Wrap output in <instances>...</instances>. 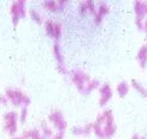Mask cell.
<instances>
[{"instance_id":"8992f818","label":"cell","mask_w":147,"mask_h":139,"mask_svg":"<svg viewBox=\"0 0 147 139\" xmlns=\"http://www.w3.org/2000/svg\"><path fill=\"white\" fill-rule=\"evenodd\" d=\"M53 53H54V57H55V59L58 61L59 71L63 72V73H67V71H66V68L64 66V59H63V56H61V53H60V46H59L58 43H55L54 46H53Z\"/></svg>"},{"instance_id":"d590c367","label":"cell","mask_w":147,"mask_h":139,"mask_svg":"<svg viewBox=\"0 0 147 139\" xmlns=\"http://www.w3.org/2000/svg\"><path fill=\"white\" fill-rule=\"evenodd\" d=\"M39 139H46V138H45V137H42V136H41V137H40V138H39Z\"/></svg>"},{"instance_id":"4dcf8cb0","label":"cell","mask_w":147,"mask_h":139,"mask_svg":"<svg viewBox=\"0 0 147 139\" xmlns=\"http://www.w3.org/2000/svg\"><path fill=\"white\" fill-rule=\"evenodd\" d=\"M101 21H102V17L95 13V24H96V25H100V24H101Z\"/></svg>"},{"instance_id":"ba28073f","label":"cell","mask_w":147,"mask_h":139,"mask_svg":"<svg viewBox=\"0 0 147 139\" xmlns=\"http://www.w3.org/2000/svg\"><path fill=\"white\" fill-rule=\"evenodd\" d=\"M11 16H12V22H13L14 26H17L19 19H20V9H19V4L18 1H13L11 5Z\"/></svg>"},{"instance_id":"d4e9b609","label":"cell","mask_w":147,"mask_h":139,"mask_svg":"<svg viewBox=\"0 0 147 139\" xmlns=\"http://www.w3.org/2000/svg\"><path fill=\"white\" fill-rule=\"evenodd\" d=\"M87 12V6H86V3H80V5H79V13H80V16H85V13Z\"/></svg>"},{"instance_id":"cb8c5ba5","label":"cell","mask_w":147,"mask_h":139,"mask_svg":"<svg viewBox=\"0 0 147 139\" xmlns=\"http://www.w3.org/2000/svg\"><path fill=\"white\" fill-rule=\"evenodd\" d=\"M109 91H112V90H111V86H109L108 84H104V85H102V86H100V88H99L100 94L107 93V92H109Z\"/></svg>"},{"instance_id":"4316f807","label":"cell","mask_w":147,"mask_h":139,"mask_svg":"<svg viewBox=\"0 0 147 139\" xmlns=\"http://www.w3.org/2000/svg\"><path fill=\"white\" fill-rule=\"evenodd\" d=\"M30 104H31V98H30L28 96H26V94H24L22 100H21V105H24L25 107H27Z\"/></svg>"},{"instance_id":"836d02e7","label":"cell","mask_w":147,"mask_h":139,"mask_svg":"<svg viewBox=\"0 0 147 139\" xmlns=\"http://www.w3.org/2000/svg\"><path fill=\"white\" fill-rule=\"evenodd\" d=\"M132 139H141V138H140V137H139L138 134H134V136L132 137Z\"/></svg>"},{"instance_id":"ffe728a7","label":"cell","mask_w":147,"mask_h":139,"mask_svg":"<svg viewBox=\"0 0 147 139\" xmlns=\"http://www.w3.org/2000/svg\"><path fill=\"white\" fill-rule=\"evenodd\" d=\"M30 132V139H39L42 134L39 132L38 129H33V130H28Z\"/></svg>"},{"instance_id":"5b68a950","label":"cell","mask_w":147,"mask_h":139,"mask_svg":"<svg viewBox=\"0 0 147 139\" xmlns=\"http://www.w3.org/2000/svg\"><path fill=\"white\" fill-rule=\"evenodd\" d=\"M5 96H6L7 100H9L14 106H20L21 105V100H22L24 93L20 90H12V88H8V90H6Z\"/></svg>"},{"instance_id":"30bf717a","label":"cell","mask_w":147,"mask_h":139,"mask_svg":"<svg viewBox=\"0 0 147 139\" xmlns=\"http://www.w3.org/2000/svg\"><path fill=\"white\" fill-rule=\"evenodd\" d=\"M117 91H118V94L120 98H124L127 96L128 93V84L126 81H121L118 86H117Z\"/></svg>"},{"instance_id":"9a60e30c","label":"cell","mask_w":147,"mask_h":139,"mask_svg":"<svg viewBox=\"0 0 147 139\" xmlns=\"http://www.w3.org/2000/svg\"><path fill=\"white\" fill-rule=\"evenodd\" d=\"M100 96L101 97H100V100H99V105L102 107L108 103V100L112 98V91H109L107 93H104V94H100Z\"/></svg>"},{"instance_id":"2e32d148","label":"cell","mask_w":147,"mask_h":139,"mask_svg":"<svg viewBox=\"0 0 147 139\" xmlns=\"http://www.w3.org/2000/svg\"><path fill=\"white\" fill-rule=\"evenodd\" d=\"M41 129H42V137H45V138L52 137V130L46 125L45 121H41Z\"/></svg>"},{"instance_id":"d6a6232c","label":"cell","mask_w":147,"mask_h":139,"mask_svg":"<svg viewBox=\"0 0 147 139\" xmlns=\"http://www.w3.org/2000/svg\"><path fill=\"white\" fill-rule=\"evenodd\" d=\"M144 7H145V16H147V3L144 1Z\"/></svg>"},{"instance_id":"8d00e7d4","label":"cell","mask_w":147,"mask_h":139,"mask_svg":"<svg viewBox=\"0 0 147 139\" xmlns=\"http://www.w3.org/2000/svg\"><path fill=\"white\" fill-rule=\"evenodd\" d=\"M141 139H147V138H145V137H142V138H141Z\"/></svg>"},{"instance_id":"d6986e66","label":"cell","mask_w":147,"mask_h":139,"mask_svg":"<svg viewBox=\"0 0 147 139\" xmlns=\"http://www.w3.org/2000/svg\"><path fill=\"white\" fill-rule=\"evenodd\" d=\"M61 35V24L59 22H55L54 24V39L55 40H59V38Z\"/></svg>"},{"instance_id":"484cf974","label":"cell","mask_w":147,"mask_h":139,"mask_svg":"<svg viewBox=\"0 0 147 139\" xmlns=\"http://www.w3.org/2000/svg\"><path fill=\"white\" fill-rule=\"evenodd\" d=\"M86 3V6H87V11L91 12L95 16V8H94V1H85Z\"/></svg>"},{"instance_id":"603a6c76","label":"cell","mask_w":147,"mask_h":139,"mask_svg":"<svg viewBox=\"0 0 147 139\" xmlns=\"http://www.w3.org/2000/svg\"><path fill=\"white\" fill-rule=\"evenodd\" d=\"M72 132H73V134H76V136H85L84 127H80V126H76V127H73Z\"/></svg>"},{"instance_id":"5bb4252c","label":"cell","mask_w":147,"mask_h":139,"mask_svg":"<svg viewBox=\"0 0 147 139\" xmlns=\"http://www.w3.org/2000/svg\"><path fill=\"white\" fill-rule=\"evenodd\" d=\"M45 27H46V32L50 37H54V22L52 20H47L45 22Z\"/></svg>"},{"instance_id":"e0dca14e","label":"cell","mask_w":147,"mask_h":139,"mask_svg":"<svg viewBox=\"0 0 147 139\" xmlns=\"http://www.w3.org/2000/svg\"><path fill=\"white\" fill-rule=\"evenodd\" d=\"M108 12H109L108 6H107L105 3H101V4L99 5V9H98L96 14H99V16H101V17H105V16L108 13Z\"/></svg>"},{"instance_id":"277c9868","label":"cell","mask_w":147,"mask_h":139,"mask_svg":"<svg viewBox=\"0 0 147 139\" xmlns=\"http://www.w3.org/2000/svg\"><path fill=\"white\" fill-rule=\"evenodd\" d=\"M48 119H50V121L54 125V127L59 131V132H64L67 127V123L66 120L64 119V116L63 113H61L60 111H54L52 112L50 116H48Z\"/></svg>"},{"instance_id":"7a4b0ae2","label":"cell","mask_w":147,"mask_h":139,"mask_svg":"<svg viewBox=\"0 0 147 139\" xmlns=\"http://www.w3.org/2000/svg\"><path fill=\"white\" fill-rule=\"evenodd\" d=\"M18 119H19V116H18V113L14 112V111H9V112H7V113H5V115H4V120H5L4 129L11 136H14L17 133Z\"/></svg>"},{"instance_id":"7c38bea8","label":"cell","mask_w":147,"mask_h":139,"mask_svg":"<svg viewBox=\"0 0 147 139\" xmlns=\"http://www.w3.org/2000/svg\"><path fill=\"white\" fill-rule=\"evenodd\" d=\"M98 86H99V81H98V80H90L88 84H87V86L85 87L84 93H85V94L91 93V92L94 90V88H98Z\"/></svg>"},{"instance_id":"8fae6325","label":"cell","mask_w":147,"mask_h":139,"mask_svg":"<svg viewBox=\"0 0 147 139\" xmlns=\"http://www.w3.org/2000/svg\"><path fill=\"white\" fill-rule=\"evenodd\" d=\"M132 86L136 88V90H137L142 97H146V98H147V90H146V88H145L140 83H138L136 79H133V80H132Z\"/></svg>"},{"instance_id":"1f68e13d","label":"cell","mask_w":147,"mask_h":139,"mask_svg":"<svg viewBox=\"0 0 147 139\" xmlns=\"http://www.w3.org/2000/svg\"><path fill=\"white\" fill-rule=\"evenodd\" d=\"M144 28H145V31H146V40H147V20H146L145 24H144Z\"/></svg>"},{"instance_id":"83f0119b","label":"cell","mask_w":147,"mask_h":139,"mask_svg":"<svg viewBox=\"0 0 147 139\" xmlns=\"http://www.w3.org/2000/svg\"><path fill=\"white\" fill-rule=\"evenodd\" d=\"M92 130H93V124H87L86 126H84V131H85V136H87V134H90Z\"/></svg>"},{"instance_id":"44dd1931","label":"cell","mask_w":147,"mask_h":139,"mask_svg":"<svg viewBox=\"0 0 147 139\" xmlns=\"http://www.w3.org/2000/svg\"><path fill=\"white\" fill-rule=\"evenodd\" d=\"M18 4H19V9H20V18H25V16H26L25 1H22V0H19Z\"/></svg>"},{"instance_id":"f1b7e54d","label":"cell","mask_w":147,"mask_h":139,"mask_svg":"<svg viewBox=\"0 0 147 139\" xmlns=\"http://www.w3.org/2000/svg\"><path fill=\"white\" fill-rule=\"evenodd\" d=\"M7 98L6 96H3V94H0V105H6L7 104Z\"/></svg>"},{"instance_id":"4fadbf2b","label":"cell","mask_w":147,"mask_h":139,"mask_svg":"<svg viewBox=\"0 0 147 139\" xmlns=\"http://www.w3.org/2000/svg\"><path fill=\"white\" fill-rule=\"evenodd\" d=\"M42 6H44L45 8H47L48 11H51V12H55V11L59 9L58 3L52 1V0H47V1H44V3H42Z\"/></svg>"},{"instance_id":"e575fe53","label":"cell","mask_w":147,"mask_h":139,"mask_svg":"<svg viewBox=\"0 0 147 139\" xmlns=\"http://www.w3.org/2000/svg\"><path fill=\"white\" fill-rule=\"evenodd\" d=\"M12 139H24V138H22V136H20V137H17V136H16V137H13Z\"/></svg>"},{"instance_id":"7402d4cb","label":"cell","mask_w":147,"mask_h":139,"mask_svg":"<svg viewBox=\"0 0 147 139\" xmlns=\"http://www.w3.org/2000/svg\"><path fill=\"white\" fill-rule=\"evenodd\" d=\"M26 118H27V107H25V106H24V107L21 108L20 116H19L20 123H21V124H25V121H26Z\"/></svg>"},{"instance_id":"9c48e42d","label":"cell","mask_w":147,"mask_h":139,"mask_svg":"<svg viewBox=\"0 0 147 139\" xmlns=\"http://www.w3.org/2000/svg\"><path fill=\"white\" fill-rule=\"evenodd\" d=\"M134 12H136V19L142 20L145 17V7H144V1H134Z\"/></svg>"},{"instance_id":"ac0fdd59","label":"cell","mask_w":147,"mask_h":139,"mask_svg":"<svg viewBox=\"0 0 147 139\" xmlns=\"http://www.w3.org/2000/svg\"><path fill=\"white\" fill-rule=\"evenodd\" d=\"M30 16H31V18L34 20V22H36V24H41V17L39 16V13H38L36 11L31 9V11H30Z\"/></svg>"},{"instance_id":"3957f363","label":"cell","mask_w":147,"mask_h":139,"mask_svg":"<svg viewBox=\"0 0 147 139\" xmlns=\"http://www.w3.org/2000/svg\"><path fill=\"white\" fill-rule=\"evenodd\" d=\"M71 79H72L73 83L77 85L79 92H84V90H85V83H88L91 80L90 75L86 74L85 72H82V71H80V70L73 71L72 74H71Z\"/></svg>"},{"instance_id":"52a82bcc","label":"cell","mask_w":147,"mask_h":139,"mask_svg":"<svg viewBox=\"0 0 147 139\" xmlns=\"http://www.w3.org/2000/svg\"><path fill=\"white\" fill-rule=\"evenodd\" d=\"M137 60L139 62V65L141 68H145L147 65V45H144L140 47L137 54Z\"/></svg>"},{"instance_id":"f546056e","label":"cell","mask_w":147,"mask_h":139,"mask_svg":"<svg viewBox=\"0 0 147 139\" xmlns=\"http://www.w3.org/2000/svg\"><path fill=\"white\" fill-rule=\"evenodd\" d=\"M64 136H65L64 132H58L57 134H54L52 137V139H64Z\"/></svg>"},{"instance_id":"6da1fadb","label":"cell","mask_w":147,"mask_h":139,"mask_svg":"<svg viewBox=\"0 0 147 139\" xmlns=\"http://www.w3.org/2000/svg\"><path fill=\"white\" fill-rule=\"evenodd\" d=\"M102 115L105 116V123L102 126H98L93 123V126L95 127H100L102 131V138H112L117 131V126L114 124V119H113V115L111 110H105L102 112Z\"/></svg>"}]
</instances>
